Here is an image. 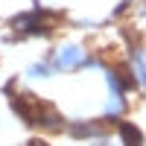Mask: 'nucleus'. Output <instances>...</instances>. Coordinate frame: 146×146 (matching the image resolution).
Returning <instances> with one entry per match:
<instances>
[{"mask_svg":"<svg viewBox=\"0 0 146 146\" xmlns=\"http://www.w3.org/2000/svg\"><path fill=\"white\" fill-rule=\"evenodd\" d=\"M82 58V53H79V47H64L62 53H58V64H64V67H73Z\"/></svg>","mask_w":146,"mask_h":146,"instance_id":"1","label":"nucleus"},{"mask_svg":"<svg viewBox=\"0 0 146 146\" xmlns=\"http://www.w3.org/2000/svg\"><path fill=\"white\" fill-rule=\"evenodd\" d=\"M120 131H123V140H126V146H140V143H143V140H140V131H137L135 126L123 123V126H120Z\"/></svg>","mask_w":146,"mask_h":146,"instance_id":"2","label":"nucleus"}]
</instances>
